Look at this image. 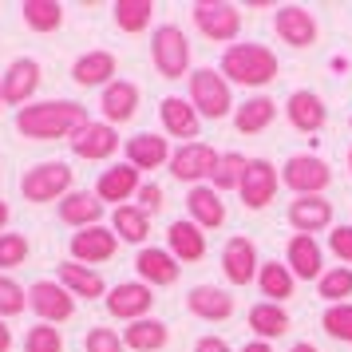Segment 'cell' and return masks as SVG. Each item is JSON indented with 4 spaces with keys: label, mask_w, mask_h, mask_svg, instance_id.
<instances>
[{
    "label": "cell",
    "mask_w": 352,
    "mask_h": 352,
    "mask_svg": "<svg viewBox=\"0 0 352 352\" xmlns=\"http://www.w3.org/2000/svg\"><path fill=\"white\" fill-rule=\"evenodd\" d=\"M87 119V107H80L76 99H48V103H28L16 111V131L24 139L36 143H52V139H72Z\"/></svg>",
    "instance_id": "6da1fadb"
},
{
    "label": "cell",
    "mask_w": 352,
    "mask_h": 352,
    "mask_svg": "<svg viewBox=\"0 0 352 352\" xmlns=\"http://www.w3.org/2000/svg\"><path fill=\"white\" fill-rule=\"evenodd\" d=\"M277 52L265 44H230L222 56V76L226 83H241V87H265L277 80Z\"/></svg>",
    "instance_id": "7a4b0ae2"
},
{
    "label": "cell",
    "mask_w": 352,
    "mask_h": 352,
    "mask_svg": "<svg viewBox=\"0 0 352 352\" xmlns=\"http://www.w3.org/2000/svg\"><path fill=\"white\" fill-rule=\"evenodd\" d=\"M151 60L159 67L162 80H182L190 72V40L178 24H162L159 32L151 36Z\"/></svg>",
    "instance_id": "3957f363"
},
{
    "label": "cell",
    "mask_w": 352,
    "mask_h": 352,
    "mask_svg": "<svg viewBox=\"0 0 352 352\" xmlns=\"http://www.w3.org/2000/svg\"><path fill=\"white\" fill-rule=\"evenodd\" d=\"M190 103L202 119H226L234 111V96H230V83L222 72H214V67L190 72Z\"/></svg>",
    "instance_id": "277c9868"
},
{
    "label": "cell",
    "mask_w": 352,
    "mask_h": 352,
    "mask_svg": "<svg viewBox=\"0 0 352 352\" xmlns=\"http://www.w3.org/2000/svg\"><path fill=\"white\" fill-rule=\"evenodd\" d=\"M20 194L28 202H64L72 194V166L67 162H36L20 178Z\"/></svg>",
    "instance_id": "5b68a950"
},
{
    "label": "cell",
    "mask_w": 352,
    "mask_h": 352,
    "mask_svg": "<svg viewBox=\"0 0 352 352\" xmlns=\"http://www.w3.org/2000/svg\"><path fill=\"white\" fill-rule=\"evenodd\" d=\"M198 32L214 40V44H234L241 32V12L238 4H226V0H198L190 8Z\"/></svg>",
    "instance_id": "8992f818"
},
{
    "label": "cell",
    "mask_w": 352,
    "mask_h": 352,
    "mask_svg": "<svg viewBox=\"0 0 352 352\" xmlns=\"http://www.w3.org/2000/svg\"><path fill=\"white\" fill-rule=\"evenodd\" d=\"M218 151L210 143H182L170 155V175L178 178V182H190V186H202V178H214V170H218Z\"/></svg>",
    "instance_id": "52a82bcc"
},
{
    "label": "cell",
    "mask_w": 352,
    "mask_h": 352,
    "mask_svg": "<svg viewBox=\"0 0 352 352\" xmlns=\"http://www.w3.org/2000/svg\"><path fill=\"white\" fill-rule=\"evenodd\" d=\"M281 182H285L297 198H305V194H324V186L333 182V170H329V162L317 159V155H293V159L285 162V170H281Z\"/></svg>",
    "instance_id": "ba28073f"
},
{
    "label": "cell",
    "mask_w": 352,
    "mask_h": 352,
    "mask_svg": "<svg viewBox=\"0 0 352 352\" xmlns=\"http://www.w3.org/2000/svg\"><path fill=\"white\" fill-rule=\"evenodd\" d=\"M277 186H281V170L270 159H250L238 194H241V202H245V210H265L277 198Z\"/></svg>",
    "instance_id": "9c48e42d"
},
{
    "label": "cell",
    "mask_w": 352,
    "mask_h": 352,
    "mask_svg": "<svg viewBox=\"0 0 352 352\" xmlns=\"http://www.w3.org/2000/svg\"><path fill=\"white\" fill-rule=\"evenodd\" d=\"M28 309H32L44 324H60V320H72L76 297H72L60 281H36V285L28 289Z\"/></svg>",
    "instance_id": "30bf717a"
},
{
    "label": "cell",
    "mask_w": 352,
    "mask_h": 352,
    "mask_svg": "<svg viewBox=\"0 0 352 352\" xmlns=\"http://www.w3.org/2000/svg\"><path fill=\"white\" fill-rule=\"evenodd\" d=\"M273 32L281 36L289 48H309V44H317V16L301 4H277Z\"/></svg>",
    "instance_id": "8fae6325"
},
{
    "label": "cell",
    "mask_w": 352,
    "mask_h": 352,
    "mask_svg": "<svg viewBox=\"0 0 352 352\" xmlns=\"http://www.w3.org/2000/svg\"><path fill=\"white\" fill-rule=\"evenodd\" d=\"M151 309H155V289L143 285V281H123V285H115L107 293V313L127 320V324L143 320Z\"/></svg>",
    "instance_id": "7c38bea8"
},
{
    "label": "cell",
    "mask_w": 352,
    "mask_h": 352,
    "mask_svg": "<svg viewBox=\"0 0 352 352\" xmlns=\"http://www.w3.org/2000/svg\"><path fill=\"white\" fill-rule=\"evenodd\" d=\"M67 143H72V155H76V159L103 162L119 151V131H115L111 123H83Z\"/></svg>",
    "instance_id": "4fadbf2b"
},
{
    "label": "cell",
    "mask_w": 352,
    "mask_h": 352,
    "mask_svg": "<svg viewBox=\"0 0 352 352\" xmlns=\"http://www.w3.org/2000/svg\"><path fill=\"white\" fill-rule=\"evenodd\" d=\"M115 250H119V238L107 226H87L80 234H72V261H80L87 270L99 265V261H111Z\"/></svg>",
    "instance_id": "5bb4252c"
},
{
    "label": "cell",
    "mask_w": 352,
    "mask_h": 352,
    "mask_svg": "<svg viewBox=\"0 0 352 352\" xmlns=\"http://www.w3.org/2000/svg\"><path fill=\"white\" fill-rule=\"evenodd\" d=\"M289 226L297 234H320V230H333V202L324 194H305L289 202Z\"/></svg>",
    "instance_id": "9a60e30c"
},
{
    "label": "cell",
    "mask_w": 352,
    "mask_h": 352,
    "mask_svg": "<svg viewBox=\"0 0 352 352\" xmlns=\"http://www.w3.org/2000/svg\"><path fill=\"white\" fill-rule=\"evenodd\" d=\"M257 270H261V261H257V245L250 238H230L222 250V273L230 285H250L257 281Z\"/></svg>",
    "instance_id": "2e32d148"
},
{
    "label": "cell",
    "mask_w": 352,
    "mask_h": 352,
    "mask_svg": "<svg viewBox=\"0 0 352 352\" xmlns=\"http://www.w3.org/2000/svg\"><path fill=\"white\" fill-rule=\"evenodd\" d=\"M159 119H162V131L170 139H186V143H198V127H202V115L194 111L190 99L182 96H166L159 103Z\"/></svg>",
    "instance_id": "e0dca14e"
},
{
    "label": "cell",
    "mask_w": 352,
    "mask_h": 352,
    "mask_svg": "<svg viewBox=\"0 0 352 352\" xmlns=\"http://www.w3.org/2000/svg\"><path fill=\"white\" fill-rule=\"evenodd\" d=\"M135 270H139V281L151 289H162V285H175L182 265L170 250H159V245H143L139 257H135Z\"/></svg>",
    "instance_id": "ac0fdd59"
},
{
    "label": "cell",
    "mask_w": 352,
    "mask_h": 352,
    "mask_svg": "<svg viewBox=\"0 0 352 352\" xmlns=\"http://www.w3.org/2000/svg\"><path fill=\"white\" fill-rule=\"evenodd\" d=\"M285 265L293 270L297 281H320L324 277V250L317 245V238L309 234H293L285 250Z\"/></svg>",
    "instance_id": "d6986e66"
},
{
    "label": "cell",
    "mask_w": 352,
    "mask_h": 352,
    "mask_svg": "<svg viewBox=\"0 0 352 352\" xmlns=\"http://www.w3.org/2000/svg\"><path fill=\"white\" fill-rule=\"evenodd\" d=\"M0 87H4V103H12V107H28L36 96V87H40V64L36 60H12L8 72L0 76Z\"/></svg>",
    "instance_id": "ffe728a7"
},
{
    "label": "cell",
    "mask_w": 352,
    "mask_h": 352,
    "mask_svg": "<svg viewBox=\"0 0 352 352\" xmlns=\"http://www.w3.org/2000/svg\"><path fill=\"white\" fill-rule=\"evenodd\" d=\"M139 170L131 166V162H119V166H107L96 182V194L99 202H115V206H127V198L139 194Z\"/></svg>",
    "instance_id": "44dd1931"
},
{
    "label": "cell",
    "mask_w": 352,
    "mask_h": 352,
    "mask_svg": "<svg viewBox=\"0 0 352 352\" xmlns=\"http://www.w3.org/2000/svg\"><path fill=\"white\" fill-rule=\"evenodd\" d=\"M285 119L297 131L313 135V131H320L329 123V107H324V99H320L317 91H293V96L285 99Z\"/></svg>",
    "instance_id": "7402d4cb"
},
{
    "label": "cell",
    "mask_w": 352,
    "mask_h": 352,
    "mask_svg": "<svg viewBox=\"0 0 352 352\" xmlns=\"http://www.w3.org/2000/svg\"><path fill=\"white\" fill-rule=\"evenodd\" d=\"M166 250L178 257V265L202 261L206 257V234H202V226H194L190 218L170 222V230H166Z\"/></svg>",
    "instance_id": "603a6c76"
},
{
    "label": "cell",
    "mask_w": 352,
    "mask_h": 352,
    "mask_svg": "<svg viewBox=\"0 0 352 352\" xmlns=\"http://www.w3.org/2000/svg\"><path fill=\"white\" fill-rule=\"evenodd\" d=\"M99 111H103V123H127V119H135V111H139V87L131 80H115L103 87V96H99Z\"/></svg>",
    "instance_id": "cb8c5ba5"
},
{
    "label": "cell",
    "mask_w": 352,
    "mask_h": 352,
    "mask_svg": "<svg viewBox=\"0 0 352 352\" xmlns=\"http://www.w3.org/2000/svg\"><path fill=\"white\" fill-rule=\"evenodd\" d=\"M186 309L198 320H230L234 317V297L222 285H194L186 293Z\"/></svg>",
    "instance_id": "d4e9b609"
},
{
    "label": "cell",
    "mask_w": 352,
    "mask_h": 352,
    "mask_svg": "<svg viewBox=\"0 0 352 352\" xmlns=\"http://www.w3.org/2000/svg\"><path fill=\"white\" fill-rule=\"evenodd\" d=\"M170 143L155 135V131H143V135H131L127 139V162L135 170H159L162 162H170Z\"/></svg>",
    "instance_id": "484cf974"
},
{
    "label": "cell",
    "mask_w": 352,
    "mask_h": 352,
    "mask_svg": "<svg viewBox=\"0 0 352 352\" xmlns=\"http://www.w3.org/2000/svg\"><path fill=\"white\" fill-rule=\"evenodd\" d=\"M115 72H119L115 56L99 48V52H83L80 60L72 64V80L80 87H107V83H115Z\"/></svg>",
    "instance_id": "4316f807"
},
{
    "label": "cell",
    "mask_w": 352,
    "mask_h": 352,
    "mask_svg": "<svg viewBox=\"0 0 352 352\" xmlns=\"http://www.w3.org/2000/svg\"><path fill=\"white\" fill-rule=\"evenodd\" d=\"M186 210H190V222L202 226V230H218V226L226 222V202L214 186H190Z\"/></svg>",
    "instance_id": "83f0119b"
},
{
    "label": "cell",
    "mask_w": 352,
    "mask_h": 352,
    "mask_svg": "<svg viewBox=\"0 0 352 352\" xmlns=\"http://www.w3.org/2000/svg\"><path fill=\"white\" fill-rule=\"evenodd\" d=\"M103 218V202H99L96 190H72L60 202V222L76 226V230H87V226H99Z\"/></svg>",
    "instance_id": "f1b7e54d"
},
{
    "label": "cell",
    "mask_w": 352,
    "mask_h": 352,
    "mask_svg": "<svg viewBox=\"0 0 352 352\" xmlns=\"http://www.w3.org/2000/svg\"><path fill=\"white\" fill-rule=\"evenodd\" d=\"M257 289H261V297L273 305H281L293 297V289H297V277L289 270L285 261H261V270H257Z\"/></svg>",
    "instance_id": "f546056e"
},
{
    "label": "cell",
    "mask_w": 352,
    "mask_h": 352,
    "mask_svg": "<svg viewBox=\"0 0 352 352\" xmlns=\"http://www.w3.org/2000/svg\"><path fill=\"white\" fill-rule=\"evenodd\" d=\"M60 285L72 293V297H87V301H96V297H103L107 293V285H103V277H99L96 270H87V265H80V261H60Z\"/></svg>",
    "instance_id": "4dcf8cb0"
},
{
    "label": "cell",
    "mask_w": 352,
    "mask_h": 352,
    "mask_svg": "<svg viewBox=\"0 0 352 352\" xmlns=\"http://www.w3.org/2000/svg\"><path fill=\"white\" fill-rule=\"evenodd\" d=\"M277 119V103L270 96H250L241 107H234V127L241 135H257V131H265Z\"/></svg>",
    "instance_id": "1f68e13d"
},
{
    "label": "cell",
    "mask_w": 352,
    "mask_h": 352,
    "mask_svg": "<svg viewBox=\"0 0 352 352\" xmlns=\"http://www.w3.org/2000/svg\"><path fill=\"white\" fill-rule=\"evenodd\" d=\"M250 329H254V340H277V336H285L289 333L285 305L257 301L254 309H250Z\"/></svg>",
    "instance_id": "d6a6232c"
},
{
    "label": "cell",
    "mask_w": 352,
    "mask_h": 352,
    "mask_svg": "<svg viewBox=\"0 0 352 352\" xmlns=\"http://www.w3.org/2000/svg\"><path fill=\"white\" fill-rule=\"evenodd\" d=\"M166 340H170V329L155 317L135 320V324H127V333H123V344L131 352H159V349H166Z\"/></svg>",
    "instance_id": "836d02e7"
},
{
    "label": "cell",
    "mask_w": 352,
    "mask_h": 352,
    "mask_svg": "<svg viewBox=\"0 0 352 352\" xmlns=\"http://www.w3.org/2000/svg\"><path fill=\"white\" fill-rule=\"evenodd\" d=\"M111 230L119 241H131V245H143L146 234H151V214H143L139 206H115L111 214Z\"/></svg>",
    "instance_id": "e575fe53"
},
{
    "label": "cell",
    "mask_w": 352,
    "mask_h": 352,
    "mask_svg": "<svg viewBox=\"0 0 352 352\" xmlns=\"http://www.w3.org/2000/svg\"><path fill=\"white\" fill-rule=\"evenodd\" d=\"M20 12L32 32H56L64 24V4H56V0H24Z\"/></svg>",
    "instance_id": "d590c367"
},
{
    "label": "cell",
    "mask_w": 352,
    "mask_h": 352,
    "mask_svg": "<svg viewBox=\"0 0 352 352\" xmlns=\"http://www.w3.org/2000/svg\"><path fill=\"white\" fill-rule=\"evenodd\" d=\"M245 166H250V159H245L241 151H226L222 159H218V170H214V178H210V186H214L218 194L238 190L241 178H245Z\"/></svg>",
    "instance_id": "8d00e7d4"
},
{
    "label": "cell",
    "mask_w": 352,
    "mask_h": 352,
    "mask_svg": "<svg viewBox=\"0 0 352 352\" xmlns=\"http://www.w3.org/2000/svg\"><path fill=\"white\" fill-rule=\"evenodd\" d=\"M151 16H155V4L151 0H119L115 4V24L123 32H146L151 28Z\"/></svg>",
    "instance_id": "74e56055"
},
{
    "label": "cell",
    "mask_w": 352,
    "mask_h": 352,
    "mask_svg": "<svg viewBox=\"0 0 352 352\" xmlns=\"http://www.w3.org/2000/svg\"><path fill=\"white\" fill-rule=\"evenodd\" d=\"M317 293L329 305H349V297H352V265H333V270H324V277L317 281Z\"/></svg>",
    "instance_id": "f35d334b"
},
{
    "label": "cell",
    "mask_w": 352,
    "mask_h": 352,
    "mask_svg": "<svg viewBox=\"0 0 352 352\" xmlns=\"http://www.w3.org/2000/svg\"><path fill=\"white\" fill-rule=\"evenodd\" d=\"M320 329L333 336V340H349L352 344V301L349 305H329L324 317H320Z\"/></svg>",
    "instance_id": "ab89813d"
},
{
    "label": "cell",
    "mask_w": 352,
    "mask_h": 352,
    "mask_svg": "<svg viewBox=\"0 0 352 352\" xmlns=\"http://www.w3.org/2000/svg\"><path fill=\"white\" fill-rule=\"evenodd\" d=\"M24 352H64V336L56 324H32L28 336H24Z\"/></svg>",
    "instance_id": "60d3db41"
},
{
    "label": "cell",
    "mask_w": 352,
    "mask_h": 352,
    "mask_svg": "<svg viewBox=\"0 0 352 352\" xmlns=\"http://www.w3.org/2000/svg\"><path fill=\"white\" fill-rule=\"evenodd\" d=\"M28 238L24 234H0V270H16L24 265V257H28Z\"/></svg>",
    "instance_id": "b9f144b4"
},
{
    "label": "cell",
    "mask_w": 352,
    "mask_h": 352,
    "mask_svg": "<svg viewBox=\"0 0 352 352\" xmlns=\"http://www.w3.org/2000/svg\"><path fill=\"white\" fill-rule=\"evenodd\" d=\"M24 305H28V293L8 273H0V317H16V313H24Z\"/></svg>",
    "instance_id": "7bdbcfd3"
},
{
    "label": "cell",
    "mask_w": 352,
    "mask_h": 352,
    "mask_svg": "<svg viewBox=\"0 0 352 352\" xmlns=\"http://www.w3.org/2000/svg\"><path fill=\"white\" fill-rule=\"evenodd\" d=\"M83 349L87 352H123L127 344H123V336L115 333V329H91L87 340H83Z\"/></svg>",
    "instance_id": "ee69618b"
},
{
    "label": "cell",
    "mask_w": 352,
    "mask_h": 352,
    "mask_svg": "<svg viewBox=\"0 0 352 352\" xmlns=\"http://www.w3.org/2000/svg\"><path fill=\"white\" fill-rule=\"evenodd\" d=\"M329 250L340 257V265H352V226H333L329 230Z\"/></svg>",
    "instance_id": "f6af8a7d"
},
{
    "label": "cell",
    "mask_w": 352,
    "mask_h": 352,
    "mask_svg": "<svg viewBox=\"0 0 352 352\" xmlns=\"http://www.w3.org/2000/svg\"><path fill=\"white\" fill-rule=\"evenodd\" d=\"M135 198H139V210L143 214H159L162 210V186H155V182H143Z\"/></svg>",
    "instance_id": "bcb514c9"
},
{
    "label": "cell",
    "mask_w": 352,
    "mask_h": 352,
    "mask_svg": "<svg viewBox=\"0 0 352 352\" xmlns=\"http://www.w3.org/2000/svg\"><path fill=\"white\" fill-rule=\"evenodd\" d=\"M194 352H230V344H226L222 336H202V340L194 344Z\"/></svg>",
    "instance_id": "7dc6e473"
},
{
    "label": "cell",
    "mask_w": 352,
    "mask_h": 352,
    "mask_svg": "<svg viewBox=\"0 0 352 352\" xmlns=\"http://www.w3.org/2000/svg\"><path fill=\"white\" fill-rule=\"evenodd\" d=\"M0 352H12V329L4 324V317H0Z\"/></svg>",
    "instance_id": "c3c4849f"
},
{
    "label": "cell",
    "mask_w": 352,
    "mask_h": 352,
    "mask_svg": "<svg viewBox=\"0 0 352 352\" xmlns=\"http://www.w3.org/2000/svg\"><path fill=\"white\" fill-rule=\"evenodd\" d=\"M241 352H273V344H270V340H250Z\"/></svg>",
    "instance_id": "681fc988"
},
{
    "label": "cell",
    "mask_w": 352,
    "mask_h": 352,
    "mask_svg": "<svg viewBox=\"0 0 352 352\" xmlns=\"http://www.w3.org/2000/svg\"><path fill=\"white\" fill-rule=\"evenodd\" d=\"M289 352H317V344H309V340H297V344H293Z\"/></svg>",
    "instance_id": "f907efd6"
},
{
    "label": "cell",
    "mask_w": 352,
    "mask_h": 352,
    "mask_svg": "<svg viewBox=\"0 0 352 352\" xmlns=\"http://www.w3.org/2000/svg\"><path fill=\"white\" fill-rule=\"evenodd\" d=\"M8 218H12V214H8V202H0V234H4V226H8Z\"/></svg>",
    "instance_id": "816d5d0a"
},
{
    "label": "cell",
    "mask_w": 352,
    "mask_h": 352,
    "mask_svg": "<svg viewBox=\"0 0 352 352\" xmlns=\"http://www.w3.org/2000/svg\"><path fill=\"white\" fill-rule=\"evenodd\" d=\"M0 107H4V87H0Z\"/></svg>",
    "instance_id": "f5cc1de1"
},
{
    "label": "cell",
    "mask_w": 352,
    "mask_h": 352,
    "mask_svg": "<svg viewBox=\"0 0 352 352\" xmlns=\"http://www.w3.org/2000/svg\"><path fill=\"white\" fill-rule=\"evenodd\" d=\"M349 170H352V151H349Z\"/></svg>",
    "instance_id": "db71d44e"
}]
</instances>
